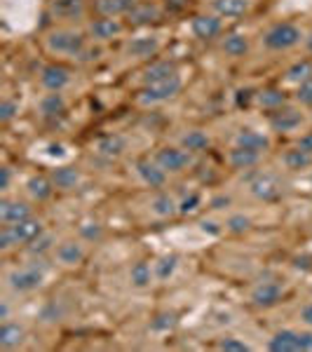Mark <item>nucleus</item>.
Segmentation results:
<instances>
[{
  "label": "nucleus",
  "instance_id": "423d86ee",
  "mask_svg": "<svg viewBox=\"0 0 312 352\" xmlns=\"http://www.w3.org/2000/svg\"><path fill=\"white\" fill-rule=\"evenodd\" d=\"M249 192L260 202H277L285 195V184L270 172H258L249 179Z\"/></svg>",
  "mask_w": 312,
  "mask_h": 352
},
{
  "label": "nucleus",
  "instance_id": "39448f33",
  "mask_svg": "<svg viewBox=\"0 0 312 352\" xmlns=\"http://www.w3.org/2000/svg\"><path fill=\"white\" fill-rule=\"evenodd\" d=\"M272 352H310L312 350V329L298 331V329H282L268 340Z\"/></svg>",
  "mask_w": 312,
  "mask_h": 352
},
{
  "label": "nucleus",
  "instance_id": "412c9836",
  "mask_svg": "<svg viewBox=\"0 0 312 352\" xmlns=\"http://www.w3.org/2000/svg\"><path fill=\"white\" fill-rule=\"evenodd\" d=\"M174 76H179V73L172 61H155V64H151L146 68L141 80H144V85H155V82L169 80V78H174Z\"/></svg>",
  "mask_w": 312,
  "mask_h": 352
},
{
  "label": "nucleus",
  "instance_id": "20e7f679",
  "mask_svg": "<svg viewBox=\"0 0 312 352\" xmlns=\"http://www.w3.org/2000/svg\"><path fill=\"white\" fill-rule=\"evenodd\" d=\"M45 45H47V50L54 54L78 56L85 50V36L80 31H71V28H56V31L47 33Z\"/></svg>",
  "mask_w": 312,
  "mask_h": 352
},
{
  "label": "nucleus",
  "instance_id": "49530a36",
  "mask_svg": "<svg viewBox=\"0 0 312 352\" xmlns=\"http://www.w3.org/2000/svg\"><path fill=\"white\" fill-rule=\"evenodd\" d=\"M59 317H61V310L56 308V303L45 305V310H43V320L45 322H59Z\"/></svg>",
  "mask_w": 312,
  "mask_h": 352
},
{
  "label": "nucleus",
  "instance_id": "b1692460",
  "mask_svg": "<svg viewBox=\"0 0 312 352\" xmlns=\"http://www.w3.org/2000/svg\"><path fill=\"white\" fill-rule=\"evenodd\" d=\"M160 19V8L153 3H136V8L127 14V21L132 26H146Z\"/></svg>",
  "mask_w": 312,
  "mask_h": 352
},
{
  "label": "nucleus",
  "instance_id": "2eb2a0df",
  "mask_svg": "<svg viewBox=\"0 0 312 352\" xmlns=\"http://www.w3.org/2000/svg\"><path fill=\"white\" fill-rule=\"evenodd\" d=\"M24 219H31V207L28 202H21V200H3L0 202V221L5 226L10 223H19Z\"/></svg>",
  "mask_w": 312,
  "mask_h": 352
},
{
  "label": "nucleus",
  "instance_id": "37998d69",
  "mask_svg": "<svg viewBox=\"0 0 312 352\" xmlns=\"http://www.w3.org/2000/svg\"><path fill=\"white\" fill-rule=\"evenodd\" d=\"M200 202H202L200 192H192L190 197H186L183 202H179V214H190V212H195L197 204H200Z\"/></svg>",
  "mask_w": 312,
  "mask_h": 352
},
{
  "label": "nucleus",
  "instance_id": "9b49d317",
  "mask_svg": "<svg viewBox=\"0 0 312 352\" xmlns=\"http://www.w3.org/2000/svg\"><path fill=\"white\" fill-rule=\"evenodd\" d=\"M41 82L47 92H61L71 82V71L59 64H49L41 71Z\"/></svg>",
  "mask_w": 312,
  "mask_h": 352
},
{
  "label": "nucleus",
  "instance_id": "4468645a",
  "mask_svg": "<svg viewBox=\"0 0 312 352\" xmlns=\"http://www.w3.org/2000/svg\"><path fill=\"white\" fill-rule=\"evenodd\" d=\"M268 120L275 132H293L303 122V113L296 109H277L270 113Z\"/></svg>",
  "mask_w": 312,
  "mask_h": 352
},
{
  "label": "nucleus",
  "instance_id": "a19ab883",
  "mask_svg": "<svg viewBox=\"0 0 312 352\" xmlns=\"http://www.w3.org/2000/svg\"><path fill=\"white\" fill-rule=\"evenodd\" d=\"M177 322H179L177 312H160V315L153 317L151 329L153 331H169V329L177 327Z\"/></svg>",
  "mask_w": 312,
  "mask_h": 352
},
{
  "label": "nucleus",
  "instance_id": "c85d7f7f",
  "mask_svg": "<svg viewBox=\"0 0 312 352\" xmlns=\"http://www.w3.org/2000/svg\"><path fill=\"white\" fill-rule=\"evenodd\" d=\"M54 249H56V237L52 235V232H47V230L41 232L36 240L26 244V254H28V256H33V258H41L47 252H54Z\"/></svg>",
  "mask_w": 312,
  "mask_h": 352
},
{
  "label": "nucleus",
  "instance_id": "ea45409f",
  "mask_svg": "<svg viewBox=\"0 0 312 352\" xmlns=\"http://www.w3.org/2000/svg\"><path fill=\"white\" fill-rule=\"evenodd\" d=\"M252 228V219L245 217V214H232V217L225 219V230L232 232V235H242Z\"/></svg>",
  "mask_w": 312,
  "mask_h": 352
},
{
  "label": "nucleus",
  "instance_id": "7ed1b4c3",
  "mask_svg": "<svg viewBox=\"0 0 312 352\" xmlns=\"http://www.w3.org/2000/svg\"><path fill=\"white\" fill-rule=\"evenodd\" d=\"M303 41V33L296 24H289V21H282V24H275L268 28L263 36V45L272 52H287V50L296 47V45Z\"/></svg>",
  "mask_w": 312,
  "mask_h": 352
},
{
  "label": "nucleus",
  "instance_id": "a18cd8bd",
  "mask_svg": "<svg viewBox=\"0 0 312 352\" xmlns=\"http://www.w3.org/2000/svg\"><path fill=\"white\" fill-rule=\"evenodd\" d=\"M16 111H19V109H16L14 101H3V106H0V120L10 122L16 116Z\"/></svg>",
  "mask_w": 312,
  "mask_h": 352
},
{
  "label": "nucleus",
  "instance_id": "c756f323",
  "mask_svg": "<svg viewBox=\"0 0 312 352\" xmlns=\"http://www.w3.org/2000/svg\"><path fill=\"white\" fill-rule=\"evenodd\" d=\"M209 146H212V141L202 129H192V132L181 136V148H186L188 153H204L209 151Z\"/></svg>",
  "mask_w": 312,
  "mask_h": 352
},
{
  "label": "nucleus",
  "instance_id": "de8ad7c7",
  "mask_svg": "<svg viewBox=\"0 0 312 352\" xmlns=\"http://www.w3.org/2000/svg\"><path fill=\"white\" fill-rule=\"evenodd\" d=\"M298 317H300V322H303L305 327L312 329V303L303 305V308H300V312H298Z\"/></svg>",
  "mask_w": 312,
  "mask_h": 352
},
{
  "label": "nucleus",
  "instance_id": "8fccbe9b",
  "mask_svg": "<svg viewBox=\"0 0 312 352\" xmlns=\"http://www.w3.org/2000/svg\"><path fill=\"white\" fill-rule=\"evenodd\" d=\"M298 148H303V151L312 153V132H310V134H305V136H300V141H298Z\"/></svg>",
  "mask_w": 312,
  "mask_h": 352
},
{
  "label": "nucleus",
  "instance_id": "a878e982",
  "mask_svg": "<svg viewBox=\"0 0 312 352\" xmlns=\"http://www.w3.org/2000/svg\"><path fill=\"white\" fill-rule=\"evenodd\" d=\"M212 8L219 16L237 19L249 12V0H212Z\"/></svg>",
  "mask_w": 312,
  "mask_h": 352
},
{
  "label": "nucleus",
  "instance_id": "5fc2aeb1",
  "mask_svg": "<svg viewBox=\"0 0 312 352\" xmlns=\"http://www.w3.org/2000/svg\"><path fill=\"white\" fill-rule=\"evenodd\" d=\"M0 188L3 190L10 188V167H3V184H0Z\"/></svg>",
  "mask_w": 312,
  "mask_h": 352
},
{
  "label": "nucleus",
  "instance_id": "6e6552de",
  "mask_svg": "<svg viewBox=\"0 0 312 352\" xmlns=\"http://www.w3.org/2000/svg\"><path fill=\"white\" fill-rule=\"evenodd\" d=\"M282 298H285V287H282L280 282H258V285L249 292V303L260 310L275 308V305L282 303Z\"/></svg>",
  "mask_w": 312,
  "mask_h": 352
},
{
  "label": "nucleus",
  "instance_id": "a211bd4d",
  "mask_svg": "<svg viewBox=\"0 0 312 352\" xmlns=\"http://www.w3.org/2000/svg\"><path fill=\"white\" fill-rule=\"evenodd\" d=\"M56 19H80L85 14V0H52V8H49Z\"/></svg>",
  "mask_w": 312,
  "mask_h": 352
},
{
  "label": "nucleus",
  "instance_id": "393cba45",
  "mask_svg": "<svg viewBox=\"0 0 312 352\" xmlns=\"http://www.w3.org/2000/svg\"><path fill=\"white\" fill-rule=\"evenodd\" d=\"M54 181H49L47 176H43V174H38V176H31V179L26 181V190H28V195L33 197V200H38V202H45V200H49L52 197V192H54Z\"/></svg>",
  "mask_w": 312,
  "mask_h": 352
},
{
  "label": "nucleus",
  "instance_id": "79ce46f5",
  "mask_svg": "<svg viewBox=\"0 0 312 352\" xmlns=\"http://www.w3.org/2000/svg\"><path fill=\"white\" fill-rule=\"evenodd\" d=\"M219 350H228V352H247L249 345L240 338H221L216 343Z\"/></svg>",
  "mask_w": 312,
  "mask_h": 352
},
{
  "label": "nucleus",
  "instance_id": "f03ea898",
  "mask_svg": "<svg viewBox=\"0 0 312 352\" xmlns=\"http://www.w3.org/2000/svg\"><path fill=\"white\" fill-rule=\"evenodd\" d=\"M38 263H41V261L36 258L33 263L14 268L8 275V287L12 289L14 294H31V292H36V289H41L45 282V268Z\"/></svg>",
  "mask_w": 312,
  "mask_h": 352
},
{
  "label": "nucleus",
  "instance_id": "58836bf2",
  "mask_svg": "<svg viewBox=\"0 0 312 352\" xmlns=\"http://www.w3.org/2000/svg\"><path fill=\"white\" fill-rule=\"evenodd\" d=\"M78 235L85 242H99L104 237V226L96 223V221H85V223L78 226Z\"/></svg>",
  "mask_w": 312,
  "mask_h": 352
},
{
  "label": "nucleus",
  "instance_id": "09e8293b",
  "mask_svg": "<svg viewBox=\"0 0 312 352\" xmlns=\"http://www.w3.org/2000/svg\"><path fill=\"white\" fill-rule=\"evenodd\" d=\"M99 50H82L80 54H78V59H82V61H92V59H99Z\"/></svg>",
  "mask_w": 312,
  "mask_h": 352
},
{
  "label": "nucleus",
  "instance_id": "bb28decb",
  "mask_svg": "<svg viewBox=\"0 0 312 352\" xmlns=\"http://www.w3.org/2000/svg\"><path fill=\"white\" fill-rule=\"evenodd\" d=\"M24 327L14 324V322H3V327H0V348L5 350H14L19 348L21 343H24Z\"/></svg>",
  "mask_w": 312,
  "mask_h": 352
},
{
  "label": "nucleus",
  "instance_id": "f257e3e1",
  "mask_svg": "<svg viewBox=\"0 0 312 352\" xmlns=\"http://www.w3.org/2000/svg\"><path fill=\"white\" fill-rule=\"evenodd\" d=\"M41 232H45L43 223L33 217L19 221V223H10V226L3 223V230H0V249L8 252V249L19 247V244H24L26 247V244L36 240Z\"/></svg>",
  "mask_w": 312,
  "mask_h": 352
},
{
  "label": "nucleus",
  "instance_id": "4c0bfd02",
  "mask_svg": "<svg viewBox=\"0 0 312 352\" xmlns=\"http://www.w3.org/2000/svg\"><path fill=\"white\" fill-rule=\"evenodd\" d=\"M287 80L298 85L312 80V61H298V64H293L287 71Z\"/></svg>",
  "mask_w": 312,
  "mask_h": 352
},
{
  "label": "nucleus",
  "instance_id": "c03bdc74",
  "mask_svg": "<svg viewBox=\"0 0 312 352\" xmlns=\"http://www.w3.org/2000/svg\"><path fill=\"white\" fill-rule=\"evenodd\" d=\"M296 99L300 101L303 106H312V80L298 85V92H296Z\"/></svg>",
  "mask_w": 312,
  "mask_h": 352
},
{
  "label": "nucleus",
  "instance_id": "864d4df0",
  "mask_svg": "<svg viewBox=\"0 0 312 352\" xmlns=\"http://www.w3.org/2000/svg\"><path fill=\"white\" fill-rule=\"evenodd\" d=\"M167 5L172 10H183L186 5H188V0H167Z\"/></svg>",
  "mask_w": 312,
  "mask_h": 352
},
{
  "label": "nucleus",
  "instance_id": "dca6fc26",
  "mask_svg": "<svg viewBox=\"0 0 312 352\" xmlns=\"http://www.w3.org/2000/svg\"><path fill=\"white\" fill-rule=\"evenodd\" d=\"M122 31V24L115 19V16H99L89 24V36L96 38V41H111L118 33Z\"/></svg>",
  "mask_w": 312,
  "mask_h": 352
},
{
  "label": "nucleus",
  "instance_id": "e433bc0d",
  "mask_svg": "<svg viewBox=\"0 0 312 352\" xmlns=\"http://www.w3.org/2000/svg\"><path fill=\"white\" fill-rule=\"evenodd\" d=\"M256 99L260 101V106H265V109H270V111H277L287 104V94L282 92V89H263Z\"/></svg>",
  "mask_w": 312,
  "mask_h": 352
},
{
  "label": "nucleus",
  "instance_id": "c9c22d12",
  "mask_svg": "<svg viewBox=\"0 0 312 352\" xmlns=\"http://www.w3.org/2000/svg\"><path fill=\"white\" fill-rule=\"evenodd\" d=\"M221 47H223V52L228 56H245L249 52V41L242 33H232V36L225 38Z\"/></svg>",
  "mask_w": 312,
  "mask_h": 352
},
{
  "label": "nucleus",
  "instance_id": "0eeeda50",
  "mask_svg": "<svg viewBox=\"0 0 312 352\" xmlns=\"http://www.w3.org/2000/svg\"><path fill=\"white\" fill-rule=\"evenodd\" d=\"M181 78L174 76L169 80H162V82H155V85H146L144 92L139 94V104L144 106H155V104H164V101L174 99L179 92H181Z\"/></svg>",
  "mask_w": 312,
  "mask_h": 352
},
{
  "label": "nucleus",
  "instance_id": "2f4dec72",
  "mask_svg": "<svg viewBox=\"0 0 312 352\" xmlns=\"http://www.w3.org/2000/svg\"><path fill=\"white\" fill-rule=\"evenodd\" d=\"M52 181L59 190H73L80 184V172L76 167H61L52 174Z\"/></svg>",
  "mask_w": 312,
  "mask_h": 352
},
{
  "label": "nucleus",
  "instance_id": "f8f14e48",
  "mask_svg": "<svg viewBox=\"0 0 312 352\" xmlns=\"http://www.w3.org/2000/svg\"><path fill=\"white\" fill-rule=\"evenodd\" d=\"M54 256L61 265H80L87 252H85V244L78 240H64L61 244H56Z\"/></svg>",
  "mask_w": 312,
  "mask_h": 352
},
{
  "label": "nucleus",
  "instance_id": "72a5a7b5",
  "mask_svg": "<svg viewBox=\"0 0 312 352\" xmlns=\"http://www.w3.org/2000/svg\"><path fill=\"white\" fill-rule=\"evenodd\" d=\"M64 111H66V101H64V96H61V92H49L41 99L43 116L52 118V116H61Z\"/></svg>",
  "mask_w": 312,
  "mask_h": 352
},
{
  "label": "nucleus",
  "instance_id": "3c124183",
  "mask_svg": "<svg viewBox=\"0 0 312 352\" xmlns=\"http://www.w3.org/2000/svg\"><path fill=\"white\" fill-rule=\"evenodd\" d=\"M230 204V197H225V195H221L216 197V200L212 202V209H225Z\"/></svg>",
  "mask_w": 312,
  "mask_h": 352
},
{
  "label": "nucleus",
  "instance_id": "5701e85b",
  "mask_svg": "<svg viewBox=\"0 0 312 352\" xmlns=\"http://www.w3.org/2000/svg\"><path fill=\"white\" fill-rule=\"evenodd\" d=\"M127 151V139L120 134H109V136H101L99 141H96V153L104 157H120L122 153Z\"/></svg>",
  "mask_w": 312,
  "mask_h": 352
},
{
  "label": "nucleus",
  "instance_id": "603ef678",
  "mask_svg": "<svg viewBox=\"0 0 312 352\" xmlns=\"http://www.w3.org/2000/svg\"><path fill=\"white\" fill-rule=\"evenodd\" d=\"M0 320H3V322L10 320V305H8V300H3V305H0Z\"/></svg>",
  "mask_w": 312,
  "mask_h": 352
},
{
  "label": "nucleus",
  "instance_id": "9d476101",
  "mask_svg": "<svg viewBox=\"0 0 312 352\" xmlns=\"http://www.w3.org/2000/svg\"><path fill=\"white\" fill-rule=\"evenodd\" d=\"M190 31H192V36L200 38V41H214L216 36H221L223 24H221L219 14H197V16H192V21H190Z\"/></svg>",
  "mask_w": 312,
  "mask_h": 352
},
{
  "label": "nucleus",
  "instance_id": "7c9ffc66",
  "mask_svg": "<svg viewBox=\"0 0 312 352\" xmlns=\"http://www.w3.org/2000/svg\"><path fill=\"white\" fill-rule=\"evenodd\" d=\"M282 162H285L287 169H291V172H300V169H308L312 164V153L303 151V148H291L285 153V157H282Z\"/></svg>",
  "mask_w": 312,
  "mask_h": 352
},
{
  "label": "nucleus",
  "instance_id": "6ab92c4d",
  "mask_svg": "<svg viewBox=\"0 0 312 352\" xmlns=\"http://www.w3.org/2000/svg\"><path fill=\"white\" fill-rule=\"evenodd\" d=\"M151 212L155 214L157 219H172L179 214V202L174 200L169 192L160 190L151 197Z\"/></svg>",
  "mask_w": 312,
  "mask_h": 352
},
{
  "label": "nucleus",
  "instance_id": "aec40b11",
  "mask_svg": "<svg viewBox=\"0 0 312 352\" xmlns=\"http://www.w3.org/2000/svg\"><path fill=\"white\" fill-rule=\"evenodd\" d=\"M235 146L240 148H249V151H258L265 153L270 148V139L260 132H254V129H240L235 136Z\"/></svg>",
  "mask_w": 312,
  "mask_h": 352
},
{
  "label": "nucleus",
  "instance_id": "f3484780",
  "mask_svg": "<svg viewBox=\"0 0 312 352\" xmlns=\"http://www.w3.org/2000/svg\"><path fill=\"white\" fill-rule=\"evenodd\" d=\"M260 155H263V153L235 146V148L228 153V164H230L232 169H235V172H245V169L256 167V164L260 162Z\"/></svg>",
  "mask_w": 312,
  "mask_h": 352
},
{
  "label": "nucleus",
  "instance_id": "f704fd0d",
  "mask_svg": "<svg viewBox=\"0 0 312 352\" xmlns=\"http://www.w3.org/2000/svg\"><path fill=\"white\" fill-rule=\"evenodd\" d=\"M157 50H160L157 38H136L127 45V52L132 56H153Z\"/></svg>",
  "mask_w": 312,
  "mask_h": 352
},
{
  "label": "nucleus",
  "instance_id": "473e14b6",
  "mask_svg": "<svg viewBox=\"0 0 312 352\" xmlns=\"http://www.w3.org/2000/svg\"><path fill=\"white\" fill-rule=\"evenodd\" d=\"M177 268H179L177 254H164V256H160L153 263V272H155L157 280H169V277L177 272Z\"/></svg>",
  "mask_w": 312,
  "mask_h": 352
},
{
  "label": "nucleus",
  "instance_id": "1a4fd4ad",
  "mask_svg": "<svg viewBox=\"0 0 312 352\" xmlns=\"http://www.w3.org/2000/svg\"><path fill=\"white\" fill-rule=\"evenodd\" d=\"M155 162L160 164L167 174H181L192 164V153L186 148H174V146H164L155 153Z\"/></svg>",
  "mask_w": 312,
  "mask_h": 352
},
{
  "label": "nucleus",
  "instance_id": "ddd939ff",
  "mask_svg": "<svg viewBox=\"0 0 312 352\" xmlns=\"http://www.w3.org/2000/svg\"><path fill=\"white\" fill-rule=\"evenodd\" d=\"M136 174L141 176V181H144L148 188L160 190V188H164V184H167V172H164L157 162L139 160V162H136Z\"/></svg>",
  "mask_w": 312,
  "mask_h": 352
},
{
  "label": "nucleus",
  "instance_id": "4be33fe9",
  "mask_svg": "<svg viewBox=\"0 0 312 352\" xmlns=\"http://www.w3.org/2000/svg\"><path fill=\"white\" fill-rule=\"evenodd\" d=\"M139 0H96L94 8L101 16H127Z\"/></svg>",
  "mask_w": 312,
  "mask_h": 352
},
{
  "label": "nucleus",
  "instance_id": "cd10ccee",
  "mask_svg": "<svg viewBox=\"0 0 312 352\" xmlns=\"http://www.w3.org/2000/svg\"><path fill=\"white\" fill-rule=\"evenodd\" d=\"M153 280H155V272L148 265V261H136L129 268V282H132L134 289H148Z\"/></svg>",
  "mask_w": 312,
  "mask_h": 352
}]
</instances>
